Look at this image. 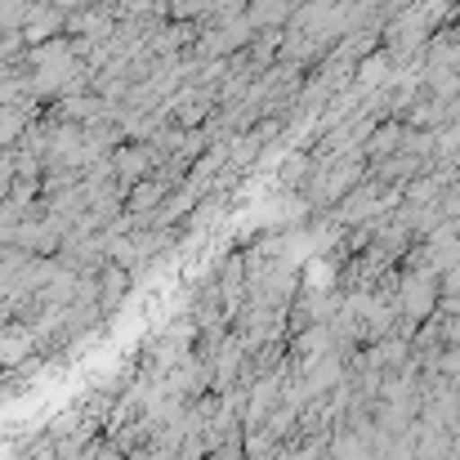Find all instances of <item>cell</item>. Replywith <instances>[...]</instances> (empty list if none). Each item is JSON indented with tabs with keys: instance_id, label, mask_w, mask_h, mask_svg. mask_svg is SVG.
Here are the masks:
<instances>
[{
	"instance_id": "1",
	"label": "cell",
	"mask_w": 460,
	"mask_h": 460,
	"mask_svg": "<svg viewBox=\"0 0 460 460\" xmlns=\"http://www.w3.org/2000/svg\"><path fill=\"white\" fill-rule=\"evenodd\" d=\"M18 31H22L27 49L31 45H45V40H58V36H67V13L58 4H49V0H31Z\"/></svg>"
}]
</instances>
